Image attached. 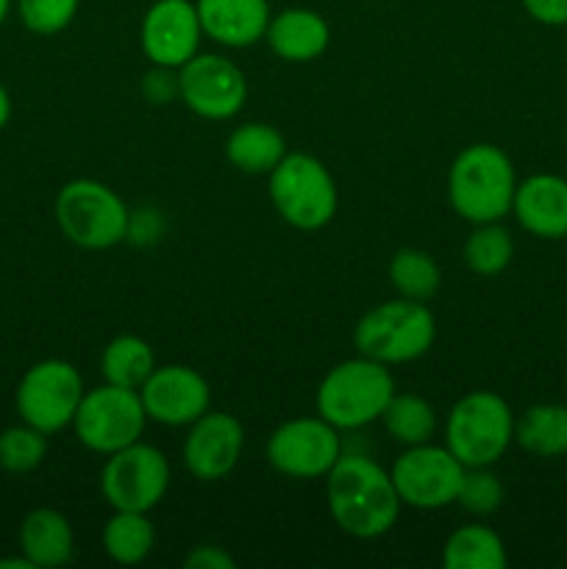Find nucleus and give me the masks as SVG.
Masks as SVG:
<instances>
[{
	"mask_svg": "<svg viewBox=\"0 0 567 569\" xmlns=\"http://www.w3.org/2000/svg\"><path fill=\"white\" fill-rule=\"evenodd\" d=\"M395 489L404 506L420 511H437L456 503L465 465L439 445H411L389 467Z\"/></svg>",
	"mask_w": 567,
	"mask_h": 569,
	"instance_id": "11",
	"label": "nucleus"
},
{
	"mask_svg": "<svg viewBox=\"0 0 567 569\" xmlns=\"http://www.w3.org/2000/svg\"><path fill=\"white\" fill-rule=\"evenodd\" d=\"M384 431L392 442L411 448V445L431 442L437 433V411L420 395H392L381 415Z\"/></svg>",
	"mask_w": 567,
	"mask_h": 569,
	"instance_id": "26",
	"label": "nucleus"
},
{
	"mask_svg": "<svg viewBox=\"0 0 567 569\" xmlns=\"http://www.w3.org/2000/svg\"><path fill=\"white\" fill-rule=\"evenodd\" d=\"M233 556L226 553V548H217V545H198L187 553L183 567L187 569H233Z\"/></svg>",
	"mask_w": 567,
	"mask_h": 569,
	"instance_id": "34",
	"label": "nucleus"
},
{
	"mask_svg": "<svg viewBox=\"0 0 567 569\" xmlns=\"http://www.w3.org/2000/svg\"><path fill=\"white\" fill-rule=\"evenodd\" d=\"M11 3H14V0H0V26H3V22H6V17H9V11H11Z\"/></svg>",
	"mask_w": 567,
	"mask_h": 569,
	"instance_id": "38",
	"label": "nucleus"
},
{
	"mask_svg": "<svg viewBox=\"0 0 567 569\" xmlns=\"http://www.w3.org/2000/svg\"><path fill=\"white\" fill-rule=\"evenodd\" d=\"M506 561L504 539L478 522L456 528L442 548L445 569H504Z\"/></svg>",
	"mask_w": 567,
	"mask_h": 569,
	"instance_id": "23",
	"label": "nucleus"
},
{
	"mask_svg": "<svg viewBox=\"0 0 567 569\" xmlns=\"http://www.w3.org/2000/svg\"><path fill=\"white\" fill-rule=\"evenodd\" d=\"M145 426H148V415H145L139 389H122L115 383L83 392L76 420H72L78 442L100 456H111L139 442Z\"/></svg>",
	"mask_w": 567,
	"mask_h": 569,
	"instance_id": "8",
	"label": "nucleus"
},
{
	"mask_svg": "<svg viewBox=\"0 0 567 569\" xmlns=\"http://www.w3.org/2000/svg\"><path fill=\"white\" fill-rule=\"evenodd\" d=\"M504 483L495 476L493 467H465L456 503L476 517H489L504 506Z\"/></svg>",
	"mask_w": 567,
	"mask_h": 569,
	"instance_id": "30",
	"label": "nucleus"
},
{
	"mask_svg": "<svg viewBox=\"0 0 567 569\" xmlns=\"http://www.w3.org/2000/svg\"><path fill=\"white\" fill-rule=\"evenodd\" d=\"M515 442V415L498 392L476 389L454 403L445 420V448L465 467H493Z\"/></svg>",
	"mask_w": 567,
	"mask_h": 569,
	"instance_id": "5",
	"label": "nucleus"
},
{
	"mask_svg": "<svg viewBox=\"0 0 567 569\" xmlns=\"http://www.w3.org/2000/svg\"><path fill=\"white\" fill-rule=\"evenodd\" d=\"M0 567H14V569H33L31 561L26 559V556H20V559H0Z\"/></svg>",
	"mask_w": 567,
	"mask_h": 569,
	"instance_id": "37",
	"label": "nucleus"
},
{
	"mask_svg": "<svg viewBox=\"0 0 567 569\" xmlns=\"http://www.w3.org/2000/svg\"><path fill=\"white\" fill-rule=\"evenodd\" d=\"M139 398L148 420L167 428H189L209 411L211 389L195 367L165 365L156 367L139 387Z\"/></svg>",
	"mask_w": 567,
	"mask_h": 569,
	"instance_id": "15",
	"label": "nucleus"
},
{
	"mask_svg": "<svg viewBox=\"0 0 567 569\" xmlns=\"http://www.w3.org/2000/svg\"><path fill=\"white\" fill-rule=\"evenodd\" d=\"M326 481L328 511L339 531L356 539H378L395 528L400 498L392 476L367 456H339Z\"/></svg>",
	"mask_w": 567,
	"mask_h": 569,
	"instance_id": "1",
	"label": "nucleus"
},
{
	"mask_svg": "<svg viewBox=\"0 0 567 569\" xmlns=\"http://www.w3.org/2000/svg\"><path fill=\"white\" fill-rule=\"evenodd\" d=\"M339 456H342L339 431L320 415L287 420L267 439V461L272 470L298 481L326 478Z\"/></svg>",
	"mask_w": 567,
	"mask_h": 569,
	"instance_id": "12",
	"label": "nucleus"
},
{
	"mask_svg": "<svg viewBox=\"0 0 567 569\" xmlns=\"http://www.w3.org/2000/svg\"><path fill=\"white\" fill-rule=\"evenodd\" d=\"M245 428L228 411H206L189 426L181 459L189 476L198 481H220L231 476L242 459Z\"/></svg>",
	"mask_w": 567,
	"mask_h": 569,
	"instance_id": "16",
	"label": "nucleus"
},
{
	"mask_svg": "<svg viewBox=\"0 0 567 569\" xmlns=\"http://www.w3.org/2000/svg\"><path fill=\"white\" fill-rule=\"evenodd\" d=\"M9 120H11V98L9 92H6L3 83H0V131L9 126Z\"/></svg>",
	"mask_w": 567,
	"mask_h": 569,
	"instance_id": "36",
	"label": "nucleus"
},
{
	"mask_svg": "<svg viewBox=\"0 0 567 569\" xmlns=\"http://www.w3.org/2000/svg\"><path fill=\"white\" fill-rule=\"evenodd\" d=\"M203 37L222 48H250L270 26V0H195Z\"/></svg>",
	"mask_w": 567,
	"mask_h": 569,
	"instance_id": "18",
	"label": "nucleus"
},
{
	"mask_svg": "<svg viewBox=\"0 0 567 569\" xmlns=\"http://www.w3.org/2000/svg\"><path fill=\"white\" fill-rule=\"evenodd\" d=\"M272 53L292 64H306V61L320 59L331 42V28L326 17L317 14L306 6H292L270 17V26L265 33Z\"/></svg>",
	"mask_w": 567,
	"mask_h": 569,
	"instance_id": "19",
	"label": "nucleus"
},
{
	"mask_svg": "<svg viewBox=\"0 0 567 569\" xmlns=\"http://www.w3.org/2000/svg\"><path fill=\"white\" fill-rule=\"evenodd\" d=\"M142 94L148 103L167 106L172 98H178V70L153 64L142 78Z\"/></svg>",
	"mask_w": 567,
	"mask_h": 569,
	"instance_id": "32",
	"label": "nucleus"
},
{
	"mask_svg": "<svg viewBox=\"0 0 567 569\" xmlns=\"http://www.w3.org/2000/svg\"><path fill=\"white\" fill-rule=\"evenodd\" d=\"M20 550L33 567H61L76 553L70 520L56 509H33L20 526Z\"/></svg>",
	"mask_w": 567,
	"mask_h": 569,
	"instance_id": "20",
	"label": "nucleus"
},
{
	"mask_svg": "<svg viewBox=\"0 0 567 569\" xmlns=\"http://www.w3.org/2000/svg\"><path fill=\"white\" fill-rule=\"evenodd\" d=\"M528 17L543 26L561 28L567 26V0H520Z\"/></svg>",
	"mask_w": 567,
	"mask_h": 569,
	"instance_id": "35",
	"label": "nucleus"
},
{
	"mask_svg": "<svg viewBox=\"0 0 567 569\" xmlns=\"http://www.w3.org/2000/svg\"><path fill=\"white\" fill-rule=\"evenodd\" d=\"M461 256L467 270L481 278H495L515 259V239L500 222H478L467 237Z\"/></svg>",
	"mask_w": 567,
	"mask_h": 569,
	"instance_id": "27",
	"label": "nucleus"
},
{
	"mask_svg": "<svg viewBox=\"0 0 567 569\" xmlns=\"http://www.w3.org/2000/svg\"><path fill=\"white\" fill-rule=\"evenodd\" d=\"M78 6L81 0H17V14L31 33L53 37L76 20Z\"/></svg>",
	"mask_w": 567,
	"mask_h": 569,
	"instance_id": "31",
	"label": "nucleus"
},
{
	"mask_svg": "<svg viewBox=\"0 0 567 569\" xmlns=\"http://www.w3.org/2000/svg\"><path fill=\"white\" fill-rule=\"evenodd\" d=\"M44 453H48V433L37 431L28 422L11 426L0 433V470L22 476V472L37 470L44 461Z\"/></svg>",
	"mask_w": 567,
	"mask_h": 569,
	"instance_id": "29",
	"label": "nucleus"
},
{
	"mask_svg": "<svg viewBox=\"0 0 567 569\" xmlns=\"http://www.w3.org/2000/svg\"><path fill=\"white\" fill-rule=\"evenodd\" d=\"M170 489V461L142 439L106 456L100 492L115 511H153Z\"/></svg>",
	"mask_w": 567,
	"mask_h": 569,
	"instance_id": "10",
	"label": "nucleus"
},
{
	"mask_svg": "<svg viewBox=\"0 0 567 569\" xmlns=\"http://www.w3.org/2000/svg\"><path fill=\"white\" fill-rule=\"evenodd\" d=\"M178 98L203 120H231L248 100V78L228 56L195 53L178 70Z\"/></svg>",
	"mask_w": 567,
	"mask_h": 569,
	"instance_id": "13",
	"label": "nucleus"
},
{
	"mask_svg": "<svg viewBox=\"0 0 567 569\" xmlns=\"http://www.w3.org/2000/svg\"><path fill=\"white\" fill-rule=\"evenodd\" d=\"M437 339V320L422 300L395 298L372 306L354 328L356 353L395 367L422 359Z\"/></svg>",
	"mask_w": 567,
	"mask_h": 569,
	"instance_id": "4",
	"label": "nucleus"
},
{
	"mask_svg": "<svg viewBox=\"0 0 567 569\" xmlns=\"http://www.w3.org/2000/svg\"><path fill=\"white\" fill-rule=\"evenodd\" d=\"M83 378L70 361L44 359L37 361L20 378L14 403L22 422L42 433H59L72 426L76 411L83 400Z\"/></svg>",
	"mask_w": 567,
	"mask_h": 569,
	"instance_id": "9",
	"label": "nucleus"
},
{
	"mask_svg": "<svg viewBox=\"0 0 567 569\" xmlns=\"http://www.w3.org/2000/svg\"><path fill=\"white\" fill-rule=\"evenodd\" d=\"M56 222L72 244L83 250H106L128 237L131 211L120 194L92 178H76L56 194Z\"/></svg>",
	"mask_w": 567,
	"mask_h": 569,
	"instance_id": "7",
	"label": "nucleus"
},
{
	"mask_svg": "<svg viewBox=\"0 0 567 569\" xmlns=\"http://www.w3.org/2000/svg\"><path fill=\"white\" fill-rule=\"evenodd\" d=\"M270 200L284 222L298 231H320L334 220L339 192L334 176L309 153H287L267 176Z\"/></svg>",
	"mask_w": 567,
	"mask_h": 569,
	"instance_id": "6",
	"label": "nucleus"
},
{
	"mask_svg": "<svg viewBox=\"0 0 567 569\" xmlns=\"http://www.w3.org/2000/svg\"><path fill=\"white\" fill-rule=\"evenodd\" d=\"M515 442L537 459L567 456V406H528L520 417H515Z\"/></svg>",
	"mask_w": 567,
	"mask_h": 569,
	"instance_id": "22",
	"label": "nucleus"
},
{
	"mask_svg": "<svg viewBox=\"0 0 567 569\" xmlns=\"http://www.w3.org/2000/svg\"><path fill=\"white\" fill-rule=\"evenodd\" d=\"M161 231H165V222H161L159 211L139 209V211H131L126 239H133V242H139V244H148V242H156V239L161 237Z\"/></svg>",
	"mask_w": 567,
	"mask_h": 569,
	"instance_id": "33",
	"label": "nucleus"
},
{
	"mask_svg": "<svg viewBox=\"0 0 567 569\" xmlns=\"http://www.w3.org/2000/svg\"><path fill=\"white\" fill-rule=\"evenodd\" d=\"M287 153V139L270 122H245L226 139L228 164L248 176H270Z\"/></svg>",
	"mask_w": 567,
	"mask_h": 569,
	"instance_id": "21",
	"label": "nucleus"
},
{
	"mask_svg": "<svg viewBox=\"0 0 567 569\" xmlns=\"http://www.w3.org/2000/svg\"><path fill=\"white\" fill-rule=\"evenodd\" d=\"M156 370L153 348L142 337L122 333L111 339L100 356V376L106 383H115L122 389H139Z\"/></svg>",
	"mask_w": 567,
	"mask_h": 569,
	"instance_id": "24",
	"label": "nucleus"
},
{
	"mask_svg": "<svg viewBox=\"0 0 567 569\" xmlns=\"http://www.w3.org/2000/svg\"><path fill=\"white\" fill-rule=\"evenodd\" d=\"M395 395V378L387 365L367 356L339 361L317 387V415L337 431H359L381 420Z\"/></svg>",
	"mask_w": 567,
	"mask_h": 569,
	"instance_id": "3",
	"label": "nucleus"
},
{
	"mask_svg": "<svg viewBox=\"0 0 567 569\" xmlns=\"http://www.w3.org/2000/svg\"><path fill=\"white\" fill-rule=\"evenodd\" d=\"M511 214L523 231L537 239L567 237V178L556 172H534L517 183Z\"/></svg>",
	"mask_w": 567,
	"mask_h": 569,
	"instance_id": "17",
	"label": "nucleus"
},
{
	"mask_svg": "<svg viewBox=\"0 0 567 569\" xmlns=\"http://www.w3.org/2000/svg\"><path fill=\"white\" fill-rule=\"evenodd\" d=\"M198 6L192 0H153L139 26V44L150 64L181 70L200 50Z\"/></svg>",
	"mask_w": 567,
	"mask_h": 569,
	"instance_id": "14",
	"label": "nucleus"
},
{
	"mask_svg": "<svg viewBox=\"0 0 567 569\" xmlns=\"http://www.w3.org/2000/svg\"><path fill=\"white\" fill-rule=\"evenodd\" d=\"M517 192V172L506 150L476 142L461 150L448 172V200L461 220L500 222L511 214Z\"/></svg>",
	"mask_w": 567,
	"mask_h": 569,
	"instance_id": "2",
	"label": "nucleus"
},
{
	"mask_svg": "<svg viewBox=\"0 0 567 569\" xmlns=\"http://www.w3.org/2000/svg\"><path fill=\"white\" fill-rule=\"evenodd\" d=\"M389 281L400 298L426 303L439 292L442 276H439V267L431 256L417 248H404L389 261Z\"/></svg>",
	"mask_w": 567,
	"mask_h": 569,
	"instance_id": "28",
	"label": "nucleus"
},
{
	"mask_svg": "<svg viewBox=\"0 0 567 569\" xmlns=\"http://www.w3.org/2000/svg\"><path fill=\"white\" fill-rule=\"evenodd\" d=\"M156 545V528L145 511H115L103 526V550L117 565H142Z\"/></svg>",
	"mask_w": 567,
	"mask_h": 569,
	"instance_id": "25",
	"label": "nucleus"
}]
</instances>
